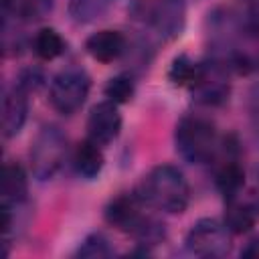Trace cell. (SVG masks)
<instances>
[{
    "instance_id": "10",
    "label": "cell",
    "mask_w": 259,
    "mask_h": 259,
    "mask_svg": "<svg viewBox=\"0 0 259 259\" xmlns=\"http://www.w3.org/2000/svg\"><path fill=\"white\" fill-rule=\"evenodd\" d=\"M85 51L89 53V57H93L99 63H111L119 59L121 53L125 51V36L119 30H111V28L97 30L91 36H87Z\"/></svg>"
},
{
    "instance_id": "7",
    "label": "cell",
    "mask_w": 259,
    "mask_h": 259,
    "mask_svg": "<svg viewBox=\"0 0 259 259\" xmlns=\"http://www.w3.org/2000/svg\"><path fill=\"white\" fill-rule=\"evenodd\" d=\"M121 132V113L117 109V103L113 101H101L91 107L87 117V136L89 140L97 142L99 146L111 144Z\"/></svg>"
},
{
    "instance_id": "21",
    "label": "cell",
    "mask_w": 259,
    "mask_h": 259,
    "mask_svg": "<svg viewBox=\"0 0 259 259\" xmlns=\"http://www.w3.org/2000/svg\"><path fill=\"white\" fill-rule=\"evenodd\" d=\"M241 255H243V257H259V235L253 237V239L245 245V249L241 251Z\"/></svg>"
},
{
    "instance_id": "20",
    "label": "cell",
    "mask_w": 259,
    "mask_h": 259,
    "mask_svg": "<svg viewBox=\"0 0 259 259\" xmlns=\"http://www.w3.org/2000/svg\"><path fill=\"white\" fill-rule=\"evenodd\" d=\"M14 83H18L22 89H26L28 93L30 91H36L40 85H42V73L38 71V69H24L22 73H20V77H18V81H14Z\"/></svg>"
},
{
    "instance_id": "2",
    "label": "cell",
    "mask_w": 259,
    "mask_h": 259,
    "mask_svg": "<svg viewBox=\"0 0 259 259\" xmlns=\"http://www.w3.org/2000/svg\"><path fill=\"white\" fill-rule=\"evenodd\" d=\"M176 152L190 164H204L214 158L219 150V136L214 125L196 115H184L174 130Z\"/></svg>"
},
{
    "instance_id": "15",
    "label": "cell",
    "mask_w": 259,
    "mask_h": 259,
    "mask_svg": "<svg viewBox=\"0 0 259 259\" xmlns=\"http://www.w3.org/2000/svg\"><path fill=\"white\" fill-rule=\"evenodd\" d=\"M32 49H34V55L40 59V61H53L57 57L63 55L65 51V40L63 36L51 28V26H45L40 28L34 38H32Z\"/></svg>"
},
{
    "instance_id": "6",
    "label": "cell",
    "mask_w": 259,
    "mask_h": 259,
    "mask_svg": "<svg viewBox=\"0 0 259 259\" xmlns=\"http://www.w3.org/2000/svg\"><path fill=\"white\" fill-rule=\"evenodd\" d=\"M150 20L162 40H174L186 24V0H156L150 8Z\"/></svg>"
},
{
    "instance_id": "8",
    "label": "cell",
    "mask_w": 259,
    "mask_h": 259,
    "mask_svg": "<svg viewBox=\"0 0 259 259\" xmlns=\"http://www.w3.org/2000/svg\"><path fill=\"white\" fill-rule=\"evenodd\" d=\"M140 204H144V202L140 200V196L136 192L134 194H119V196L111 198L109 204L105 206V212H103L105 221L111 227H115V229H119L123 233L136 235L142 229V225L146 223V219H148V217H144L140 212L142 210Z\"/></svg>"
},
{
    "instance_id": "16",
    "label": "cell",
    "mask_w": 259,
    "mask_h": 259,
    "mask_svg": "<svg viewBox=\"0 0 259 259\" xmlns=\"http://www.w3.org/2000/svg\"><path fill=\"white\" fill-rule=\"evenodd\" d=\"M198 75H200V63H194L188 55L174 57L170 71H168V79L178 87H186V85L192 87L196 83Z\"/></svg>"
},
{
    "instance_id": "17",
    "label": "cell",
    "mask_w": 259,
    "mask_h": 259,
    "mask_svg": "<svg viewBox=\"0 0 259 259\" xmlns=\"http://www.w3.org/2000/svg\"><path fill=\"white\" fill-rule=\"evenodd\" d=\"M134 91H136V85H134V77L127 75V73H119L115 77H111L105 87H103V93L109 101L113 103H127L132 97H134Z\"/></svg>"
},
{
    "instance_id": "1",
    "label": "cell",
    "mask_w": 259,
    "mask_h": 259,
    "mask_svg": "<svg viewBox=\"0 0 259 259\" xmlns=\"http://www.w3.org/2000/svg\"><path fill=\"white\" fill-rule=\"evenodd\" d=\"M136 194L144 204L172 214L184 212L190 202V186L184 174L170 164L154 166L138 184Z\"/></svg>"
},
{
    "instance_id": "14",
    "label": "cell",
    "mask_w": 259,
    "mask_h": 259,
    "mask_svg": "<svg viewBox=\"0 0 259 259\" xmlns=\"http://www.w3.org/2000/svg\"><path fill=\"white\" fill-rule=\"evenodd\" d=\"M214 184H217L219 192L225 196V200H231V198L239 196V192L245 184V172L235 160H229L217 170Z\"/></svg>"
},
{
    "instance_id": "11",
    "label": "cell",
    "mask_w": 259,
    "mask_h": 259,
    "mask_svg": "<svg viewBox=\"0 0 259 259\" xmlns=\"http://www.w3.org/2000/svg\"><path fill=\"white\" fill-rule=\"evenodd\" d=\"M2 206L20 208L28 194L26 170L18 162H8L2 170Z\"/></svg>"
},
{
    "instance_id": "18",
    "label": "cell",
    "mask_w": 259,
    "mask_h": 259,
    "mask_svg": "<svg viewBox=\"0 0 259 259\" xmlns=\"http://www.w3.org/2000/svg\"><path fill=\"white\" fill-rule=\"evenodd\" d=\"M111 253H113L111 243L103 233L87 235L77 249V257H83V259H101V257H109Z\"/></svg>"
},
{
    "instance_id": "3",
    "label": "cell",
    "mask_w": 259,
    "mask_h": 259,
    "mask_svg": "<svg viewBox=\"0 0 259 259\" xmlns=\"http://www.w3.org/2000/svg\"><path fill=\"white\" fill-rule=\"evenodd\" d=\"M67 156V136L57 125H42L30 146V166L38 180L53 178Z\"/></svg>"
},
{
    "instance_id": "5",
    "label": "cell",
    "mask_w": 259,
    "mask_h": 259,
    "mask_svg": "<svg viewBox=\"0 0 259 259\" xmlns=\"http://www.w3.org/2000/svg\"><path fill=\"white\" fill-rule=\"evenodd\" d=\"M184 245L198 257H225L231 251V231L219 219H200L186 233Z\"/></svg>"
},
{
    "instance_id": "19",
    "label": "cell",
    "mask_w": 259,
    "mask_h": 259,
    "mask_svg": "<svg viewBox=\"0 0 259 259\" xmlns=\"http://www.w3.org/2000/svg\"><path fill=\"white\" fill-rule=\"evenodd\" d=\"M103 10V4L99 0H73L71 2V16L77 22H89L95 16H99Z\"/></svg>"
},
{
    "instance_id": "4",
    "label": "cell",
    "mask_w": 259,
    "mask_h": 259,
    "mask_svg": "<svg viewBox=\"0 0 259 259\" xmlns=\"http://www.w3.org/2000/svg\"><path fill=\"white\" fill-rule=\"evenodd\" d=\"M89 89H91V77L87 75V71H83L81 67H65L53 77L49 99L59 113L73 115L87 101Z\"/></svg>"
},
{
    "instance_id": "13",
    "label": "cell",
    "mask_w": 259,
    "mask_h": 259,
    "mask_svg": "<svg viewBox=\"0 0 259 259\" xmlns=\"http://www.w3.org/2000/svg\"><path fill=\"white\" fill-rule=\"evenodd\" d=\"M257 208L253 202L239 200V196L227 200V210H225V225L231 233H247L257 221Z\"/></svg>"
},
{
    "instance_id": "12",
    "label": "cell",
    "mask_w": 259,
    "mask_h": 259,
    "mask_svg": "<svg viewBox=\"0 0 259 259\" xmlns=\"http://www.w3.org/2000/svg\"><path fill=\"white\" fill-rule=\"evenodd\" d=\"M103 164H105V158H103L101 146L97 142L87 138L81 144H77L75 156H73V166H75V172L79 176H83L87 180H93L101 174Z\"/></svg>"
},
{
    "instance_id": "9",
    "label": "cell",
    "mask_w": 259,
    "mask_h": 259,
    "mask_svg": "<svg viewBox=\"0 0 259 259\" xmlns=\"http://www.w3.org/2000/svg\"><path fill=\"white\" fill-rule=\"evenodd\" d=\"M28 115V91L14 83L2 99V136L14 138L20 134Z\"/></svg>"
}]
</instances>
